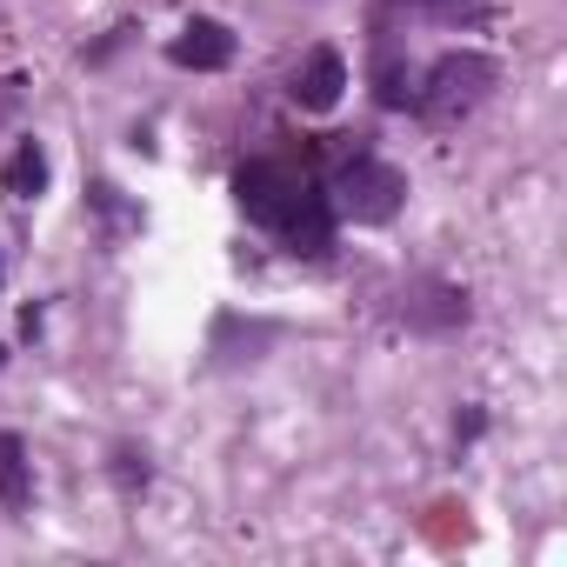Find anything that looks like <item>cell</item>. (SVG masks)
<instances>
[{
  "label": "cell",
  "instance_id": "1",
  "mask_svg": "<svg viewBox=\"0 0 567 567\" xmlns=\"http://www.w3.org/2000/svg\"><path fill=\"white\" fill-rule=\"evenodd\" d=\"M234 200L254 227H267L288 254H308L321 260L334 247V207H328V187H315L308 174L280 167V161H247L234 167Z\"/></svg>",
  "mask_w": 567,
  "mask_h": 567
},
{
  "label": "cell",
  "instance_id": "2",
  "mask_svg": "<svg viewBox=\"0 0 567 567\" xmlns=\"http://www.w3.org/2000/svg\"><path fill=\"white\" fill-rule=\"evenodd\" d=\"M494 81H501V61H494V54H481V48H447V54H434L427 74L414 81V114H421L427 127H454V121H467V114L494 94Z\"/></svg>",
  "mask_w": 567,
  "mask_h": 567
},
{
  "label": "cell",
  "instance_id": "3",
  "mask_svg": "<svg viewBox=\"0 0 567 567\" xmlns=\"http://www.w3.org/2000/svg\"><path fill=\"white\" fill-rule=\"evenodd\" d=\"M401 200H408V174H401L394 161L368 154V147H354V154L334 167V181H328V207H334V220L388 227V220L401 214Z\"/></svg>",
  "mask_w": 567,
  "mask_h": 567
},
{
  "label": "cell",
  "instance_id": "4",
  "mask_svg": "<svg viewBox=\"0 0 567 567\" xmlns=\"http://www.w3.org/2000/svg\"><path fill=\"white\" fill-rule=\"evenodd\" d=\"M167 61H174V68H187V74H220V68L234 61V34H227V21L194 14V21L167 41Z\"/></svg>",
  "mask_w": 567,
  "mask_h": 567
},
{
  "label": "cell",
  "instance_id": "5",
  "mask_svg": "<svg viewBox=\"0 0 567 567\" xmlns=\"http://www.w3.org/2000/svg\"><path fill=\"white\" fill-rule=\"evenodd\" d=\"M295 107L301 114H334L341 107V94H348V61L334 54V48H315L301 68H295Z\"/></svg>",
  "mask_w": 567,
  "mask_h": 567
},
{
  "label": "cell",
  "instance_id": "6",
  "mask_svg": "<svg viewBox=\"0 0 567 567\" xmlns=\"http://www.w3.org/2000/svg\"><path fill=\"white\" fill-rule=\"evenodd\" d=\"M34 507V461H28V441L21 434H0V514L21 520Z\"/></svg>",
  "mask_w": 567,
  "mask_h": 567
},
{
  "label": "cell",
  "instance_id": "7",
  "mask_svg": "<svg viewBox=\"0 0 567 567\" xmlns=\"http://www.w3.org/2000/svg\"><path fill=\"white\" fill-rule=\"evenodd\" d=\"M48 147L34 141V134H21L14 141V154H8V167H0V194H8V200H41L48 194Z\"/></svg>",
  "mask_w": 567,
  "mask_h": 567
},
{
  "label": "cell",
  "instance_id": "8",
  "mask_svg": "<svg viewBox=\"0 0 567 567\" xmlns=\"http://www.w3.org/2000/svg\"><path fill=\"white\" fill-rule=\"evenodd\" d=\"M494 0H381V14H408V21H434V28H481Z\"/></svg>",
  "mask_w": 567,
  "mask_h": 567
},
{
  "label": "cell",
  "instance_id": "9",
  "mask_svg": "<svg viewBox=\"0 0 567 567\" xmlns=\"http://www.w3.org/2000/svg\"><path fill=\"white\" fill-rule=\"evenodd\" d=\"M408 321H414V328H461V321H467V295L427 280V288H414V301H408Z\"/></svg>",
  "mask_w": 567,
  "mask_h": 567
},
{
  "label": "cell",
  "instance_id": "10",
  "mask_svg": "<svg viewBox=\"0 0 567 567\" xmlns=\"http://www.w3.org/2000/svg\"><path fill=\"white\" fill-rule=\"evenodd\" d=\"M114 487L121 494H141L147 487V454L141 447H114Z\"/></svg>",
  "mask_w": 567,
  "mask_h": 567
},
{
  "label": "cell",
  "instance_id": "11",
  "mask_svg": "<svg viewBox=\"0 0 567 567\" xmlns=\"http://www.w3.org/2000/svg\"><path fill=\"white\" fill-rule=\"evenodd\" d=\"M481 427H487V414H481V408H467V414H461V421H454V434H461V441H474V434H481Z\"/></svg>",
  "mask_w": 567,
  "mask_h": 567
},
{
  "label": "cell",
  "instance_id": "12",
  "mask_svg": "<svg viewBox=\"0 0 567 567\" xmlns=\"http://www.w3.org/2000/svg\"><path fill=\"white\" fill-rule=\"evenodd\" d=\"M0 280H8V267H0Z\"/></svg>",
  "mask_w": 567,
  "mask_h": 567
},
{
  "label": "cell",
  "instance_id": "13",
  "mask_svg": "<svg viewBox=\"0 0 567 567\" xmlns=\"http://www.w3.org/2000/svg\"><path fill=\"white\" fill-rule=\"evenodd\" d=\"M0 361H8V348H0Z\"/></svg>",
  "mask_w": 567,
  "mask_h": 567
}]
</instances>
